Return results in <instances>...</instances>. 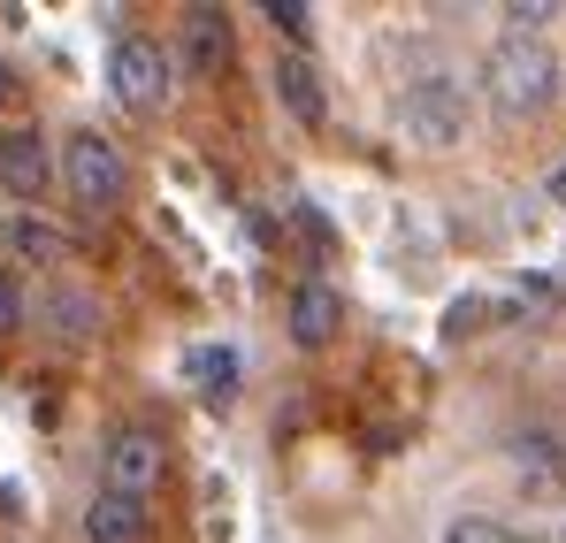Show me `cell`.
Returning <instances> with one entry per match:
<instances>
[{
  "label": "cell",
  "instance_id": "6da1fadb",
  "mask_svg": "<svg viewBox=\"0 0 566 543\" xmlns=\"http://www.w3.org/2000/svg\"><path fill=\"white\" fill-rule=\"evenodd\" d=\"M482 92H490L497 115L528 123V115H544V107L559 100V54H552L544 39H497V46L482 54Z\"/></svg>",
  "mask_w": 566,
  "mask_h": 543
},
{
  "label": "cell",
  "instance_id": "7a4b0ae2",
  "mask_svg": "<svg viewBox=\"0 0 566 543\" xmlns=\"http://www.w3.org/2000/svg\"><path fill=\"white\" fill-rule=\"evenodd\" d=\"M398 138L406 146H429V154H452L468 138V92L452 77H413L398 92Z\"/></svg>",
  "mask_w": 566,
  "mask_h": 543
},
{
  "label": "cell",
  "instance_id": "3957f363",
  "mask_svg": "<svg viewBox=\"0 0 566 543\" xmlns=\"http://www.w3.org/2000/svg\"><path fill=\"white\" fill-rule=\"evenodd\" d=\"M62 184H70V199H77L85 215H115V207H123V184H130L123 146L99 138V130H77V138L62 146Z\"/></svg>",
  "mask_w": 566,
  "mask_h": 543
},
{
  "label": "cell",
  "instance_id": "277c9868",
  "mask_svg": "<svg viewBox=\"0 0 566 543\" xmlns=\"http://www.w3.org/2000/svg\"><path fill=\"white\" fill-rule=\"evenodd\" d=\"M169 85H177L169 46H154V39H115V54H107V92H115V107L161 115V107H169Z\"/></svg>",
  "mask_w": 566,
  "mask_h": 543
},
{
  "label": "cell",
  "instance_id": "5b68a950",
  "mask_svg": "<svg viewBox=\"0 0 566 543\" xmlns=\"http://www.w3.org/2000/svg\"><path fill=\"white\" fill-rule=\"evenodd\" d=\"M161 474H169V445L154 429H115L99 445V490H115V498H154Z\"/></svg>",
  "mask_w": 566,
  "mask_h": 543
},
{
  "label": "cell",
  "instance_id": "8992f818",
  "mask_svg": "<svg viewBox=\"0 0 566 543\" xmlns=\"http://www.w3.org/2000/svg\"><path fill=\"white\" fill-rule=\"evenodd\" d=\"M185 77H222L230 54H238V23L230 8H185Z\"/></svg>",
  "mask_w": 566,
  "mask_h": 543
},
{
  "label": "cell",
  "instance_id": "52a82bcc",
  "mask_svg": "<svg viewBox=\"0 0 566 543\" xmlns=\"http://www.w3.org/2000/svg\"><path fill=\"white\" fill-rule=\"evenodd\" d=\"M505 459H513V482H521V498L552 505V498L566 490V445H559V437H544V429H521Z\"/></svg>",
  "mask_w": 566,
  "mask_h": 543
},
{
  "label": "cell",
  "instance_id": "ba28073f",
  "mask_svg": "<svg viewBox=\"0 0 566 543\" xmlns=\"http://www.w3.org/2000/svg\"><path fill=\"white\" fill-rule=\"evenodd\" d=\"M0 261H15V269H62L70 238L46 215H0Z\"/></svg>",
  "mask_w": 566,
  "mask_h": 543
},
{
  "label": "cell",
  "instance_id": "9c48e42d",
  "mask_svg": "<svg viewBox=\"0 0 566 543\" xmlns=\"http://www.w3.org/2000/svg\"><path fill=\"white\" fill-rule=\"evenodd\" d=\"M0 184H8L15 199H39V191L54 184V154H46L39 130H0Z\"/></svg>",
  "mask_w": 566,
  "mask_h": 543
},
{
  "label": "cell",
  "instance_id": "30bf717a",
  "mask_svg": "<svg viewBox=\"0 0 566 543\" xmlns=\"http://www.w3.org/2000/svg\"><path fill=\"white\" fill-rule=\"evenodd\" d=\"M345 330V299L314 275V283H298L291 291V345H329Z\"/></svg>",
  "mask_w": 566,
  "mask_h": 543
},
{
  "label": "cell",
  "instance_id": "8fae6325",
  "mask_svg": "<svg viewBox=\"0 0 566 543\" xmlns=\"http://www.w3.org/2000/svg\"><path fill=\"white\" fill-rule=\"evenodd\" d=\"M146 536H154L146 498H115V490H99L93 505H85V543H146Z\"/></svg>",
  "mask_w": 566,
  "mask_h": 543
},
{
  "label": "cell",
  "instance_id": "7c38bea8",
  "mask_svg": "<svg viewBox=\"0 0 566 543\" xmlns=\"http://www.w3.org/2000/svg\"><path fill=\"white\" fill-rule=\"evenodd\" d=\"M276 100L291 107V115H298V123H322V115H329V92H322V70H314L306 54H291V46L276 54Z\"/></svg>",
  "mask_w": 566,
  "mask_h": 543
},
{
  "label": "cell",
  "instance_id": "4fadbf2b",
  "mask_svg": "<svg viewBox=\"0 0 566 543\" xmlns=\"http://www.w3.org/2000/svg\"><path fill=\"white\" fill-rule=\"evenodd\" d=\"M185 383H199L207 398H230L238 390V361L222 345H185Z\"/></svg>",
  "mask_w": 566,
  "mask_h": 543
},
{
  "label": "cell",
  "instance_id": "5bb4252c",
  "mask_svg": "<svg viewBox=\"0 0 566 543\" xmlns=\"http://www.w3.org/2000/svg\"><path fill=\"white\" fill-rule=\"evenodd\" d=\"M444 543H536V536H521V529H505V521H490V513H460V521L444 529Z\"/></svg>",
  "mask_w": 566,
  "mask_h": 543
},
{
  "label": "cell",
  "instance_id": "9a60e30c",
  "mask_svg": "<svg viewBox=\"0 0 566 543\" xmlns=\"http://www.w3.org/2000/svg\"><path fill=\"white\" fill-rule=\"evenodd\" d=\"M31 314H39V322H54V330H62V322H99V306H93V299H77V291H46Z\"/></svg>",
  "mask_w": 566,
  "mask_h": 543
},
{
  "label": "cell",
  "instance_id": "2e32d148",
  "mask_svg": "<svg viewBox=\"0 0 566 543\" xmlns=\"http://www.w3.org/2000/svg\"><path fill=\"white\" fill-rule=\"evenodd\" d=\"M261 15H269V23H276L283 39H291V54H298V39H306V31H314V15H306V8H298V0H269V8H261Z\"/></svg>",
  "mask_w": 566,
  "mask_h": 543
},
{
  "label": "cell",
  "instance_id": "e0dca14e",
  "mask_svg": "<svg viewBox=\"0 0 566 543\" xmlns=\"http://www.w3.org/2000/svg\"><path fill=\"white\" fill-rule=\"evenodd\" d=\"M23 322V291H15V275L0 269V330H15Z\"/></svg>",
  "mask_w": 566,
  "mask_h": 543
},
{
  "label": "cell",
  "instance_id": "ac0fdd59",
  "mask_svg": "<svg viewBox=\"0 0 566 543\" xmlns=\"http://www.w3.org/2000/svg\"><path fill=\"white\" fill-rule=\"evenodd\" d=\"M15 100V70H8V54H0V107Z\"/></svg>",
  "mask_w": 566,
  "mask_h": 543
},
{
  "label": "cell",
  "instance_id": "d6986e66",
  "mask_svg": "<svg viewBox=\"0 0 566 543\" xmlns=\"http://www.w3.org/2000/svg\"><path fill=\"white\" fill-rule=\"evenodd\" d=\"M552 199H566V169H559V177H552Z\"/></svg>",
  "mask_w": 566,
  "mask_h": 543
}]
</instances>
